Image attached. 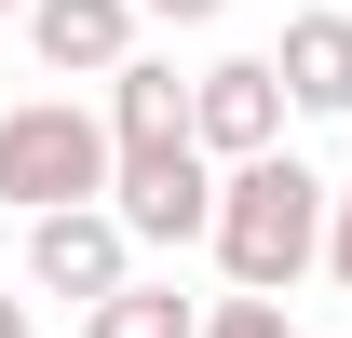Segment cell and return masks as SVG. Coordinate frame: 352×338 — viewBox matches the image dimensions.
<instances>
[{"mask_svg":"<svg viewBox=\"0 0 352 338\" xmlns=\"http://www.w3.org/2000/svg\"><path fill=\"white\" fill-rule=\"evenodd\" d=\"M204 244H217V271H230L244 297H298L311 257H325V176H311L298 149H244V163H217Z\"/></svg>","mask_w":352,"mask_h":338,"instance_id":"6da1fadb","label":"cell"},{"mask_svg":"<svg viewBox=\"0 0 352 338\" xmlns=\"http://www.w3.org/2000/svg\"><path fill=\"white\" fill-rule=\"evenodd\" d=\"M109 190V122L82 95H14L0 109V203L41 216V203H95Z\"/></svg>","mask_w":352,"mask_h":338,"instance_id":"7a4b0ae2","label":"cell"},{"mask_svg":"<svg viewBox=\"0 0 352 338\" xmlns=\"http://www.w3.org/2000/svg\"><path fill=\"white\" fill-rule=\"evenodd\" d=\"M95 203L122 216V244H204V216H217V163L163 135V149H109V190Z\"/></svg>","mask_w":352,"mask_h":338,"instance_id":"3957f363","label":"cell"},{"mask_svg":"<svg viewBox=\"0 0 352 338\" xmlns=\"http://www.w3.org/2000/svg\"><path fill=\"white\" fill-rule=\"evenodd\" d=\"M122 271H135V244H122V216H109V203H41V216H28V284H41V297L95 311Z\"/></svg>","mask_w":352,"mask_h":338,"instance_id":"277c9868","label":"cell"},{"mask_svg":"<svg viewBox=\"0 0 352 338\" xmlns=\"http://www.w3.org/2000/svg\"><path fill=\"white\" fill-rule=\"evenodd\" d=\"M190 149H204V163L285 149V82H271V54H217V68H190Z\"/></svg>","mask_w":352,"mask_h":338,"instance_id":"5b68a950","label":"cell"},{"mask_svg":"<svg viewBox=\"0 0 352 338\" xmlns=\"http://www.w3.org/2000/svg\"><path fill=\"white\" fill-rule=\"evenodd\" d=\"M14 27H28V54H41L54 82H109L135 54V0H28Z\"/></svg>","mask_w":352,"mask_h":338,"instance_id":"8992f818","label":"cell"},{"mask_svg":"<svg viewBox=\"0 0 352 338\" xmlns=\"http://www.w3.org/2000/svg\"><path fill=\"white\" fill-rule=\"evenodd\" d=\"M271 82H285V109H298V122H352V14H285Z\"/></svg>","mask_w":352,"mask_h":338,"instance_id":"52a82bcc","label":"cell"},{"mask_svg":"<svg viewBox=\"0 0 352 338\" xmlns=\"http://www.w3.org/2000/svg\"><path fill=\"white\" fill-rule=\"evenodd\" d=\"M95 122H109V149H163V135H190V82H176V54H122Z\"/></svg>","mask_w":352,"mask_h":338,"instance_id":"ba28073f","label":"cell"},{"mask_svg":"<svg viewBox=\"0 0 352 338\" xmlns=\"http://www.w3.org/2000/svg\"><path fill=\"white\" fill-rule=\"evenodd\" d=\"M190 325H204V311H190L176 284H149V271H122V284L82 311V338H190Z\"/></svg>","mask_w":352,"mask_h":338,"instance_id":"9c48e42d","label":"cell"},{"mask_svg":"<svg viewBox=\"0 0 352 338\" xmlns=\"http://www.w3.org/2000/svg\"><path fill=\"white\" fill-rule=\"evenodd\" d=\"M190 338H298V311H285V297H244V284H230V297H217Z\"/></svg>","mask_w":352,"mask_h":338,"instance_id":"30bf717a","label":"cell"},{"mask_svg":"<svg viewBox=\"0 0 352 338\" xmlns=\"http://www.w3.org/2000/svg\"><path fill=\"white\" fill-rule=\"evenodd\" d=\"M311 271L352 297V176H325V257H311Z\"/></svg>","mask_w":352,"mask_h":338,"instance_id":"8fae6325","label":"cell"},{"mask_svg":"<svg viewBox=\"0 0 352 338\" xmlns=\"http://www.w3.org/2000/svg\"><path fill=\"white\" fill-rule=\"evenodd\" d=\"M135 14H163V27H217L230 0H135Z\"/></svg>","mask_w":352,"mask_h":338,"instance_id":"7c38bea8","label":"cell"},{"mask_svg":"<svg viewBox=\"0 0 352 338\" xmlns=\"http://www.w3.org/2000/svg\"><path fill=\"white\" fill-rule=\"evenodd\" d=\"M0 338H28V297H0Z\"/></svg>","mask_w":352,"mask_h":338,"instance_id":"4fadbf2b","label":"cell"},{"mask_svg":"<svg viewBox=\"0 0 352 338\" xmlns=\"http://www.w3.org/2000/svg\"><path fill=\"white\" fill-rule=\"evenodd\" d=\"M0 14H28V0H0Z\"/></svg>","mask_w":352,"mask_h":338,"instance_id":"5bb4252c","label":"cell"},{"mask_svg":"<svg viewBox=\"0 0 352 338\" xmlns=\"http://www.w3.org/2000/svg\"><path fill=\"white\" fill-rule=\"evenodd\" d=\"M28 338H41V325H28Z\"/></svg>","mask_w":352,"mask_h":338,"instance_id":"9a60e30c","label":"cell"}]
</instances>
